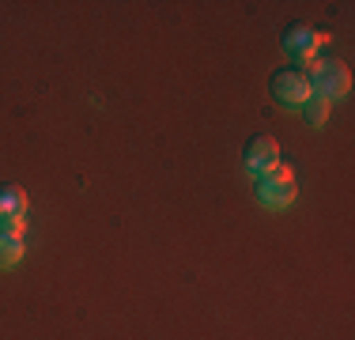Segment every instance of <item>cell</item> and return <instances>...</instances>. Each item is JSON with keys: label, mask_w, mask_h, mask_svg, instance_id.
Instances as JSON below:
<instances>
[{"label": "cell", "mask_w": 355, "mask_h": 340, "mask_svg": "<svg viewBox=\"0 0 355 340\" xmlns=\"http://www.w3.org/2000/svg\"><path fill=\"white\" fill-rule=\"evenodd\" d=\"M329 110H333V106H329L325 99L310 95V99H306V106H302L299 114H302V117H306V121H310V129H321V125L329 121Z\"/></svg>", "instance_id": "cell-8"}, {"label": "cell", "mask_w": 355, "mask_h": 340, "mask_svg": "<svg viewBox=\"0 0 355 340\" xmlns=\"http://www.w3.org/2000/svg\"><path fill=\"white\" fill-rule=\"evenodd\" d=\"M12 216H27V193L19 185H0V219H12Z\"/></svg>", "instance_id": "cell-6"}, {"label": "cell", "mask_w": 355, "mask_h": 340, "mask_svg": "<svg viewBox=\"0 0 355 340\" xmlns=\"http://www.w3.org/2000/svg\"><path fill=\"white\" fill-rule=\"evenodd\" d=\"M299 72L310 80V91H314L318 99H325L329 106H333V102H344L352 95V72H348V65L336 61V57H314V61L302 65Z\"/></svg>", "instance_id": "cell-1"}, {"label": "cell", "mask_w": 355, "mask_h": 340, "mask_svg": "<svg viewBox=\"0 0 355 340\" xmlns=\"http://www.w3.org/2000/svg\"><path fill=\"white\" fill-rule=\"evenodd\" d=\"M27 253V242L19 235H4L0 231V269H15Z\"/></svg>", "instance_id": "cell-7"}, {"label": "cell", "mask_w": 355, "mask_h": 340, "mask_svg": "<svg viewBox=\"0 0 355 340\" xmlns=\"http://www.w3.org/2000/svg\"><path fill=\"white\" fill-rule=\"evenodd\" d=\"M268 91H272L276 106L291 110V114H299V110L306 106V99L314 95V91H310V80L299 72V68H280V72H272Z\"/></svg>", "instance_id": "cell-3"}, {"label": "cell", "mask_w": 355, "mask_h": 340, "mask_svg": "<svg viewBox=\"0 0 355 340\" xmlns=\"http://www.w3.org/2000/svg\"><path fill=\"white\" fill-rule=\"evenodd\" d=\"M280 163V140L276 136H253V140L242 148V167H246V174L257 182L265 170H272Z\"/></svg>", "instance_id": "cell-5"}, {"label": "cell", "mask_w": 355, "mask_h": 340, "mask_svg": "<svg viewBox=\"0 0 355 340\" xmlns=\"http://www.w3.org/2000/svg\"><path fill=\"white\" fill-rule=\"evenodd\" d=\"M295 197H299V182H295V170L287 163H276L272 170L257 178V204L268 212H284L291 208Z\"/></svg>", "instance_id": "cell-2"}, {"label": "cell", "mask_w": 355, "mask_h": 340, "mask_svg": "<svg viewBox=\"0 0 355 340\" xmlns=\"http://www.w3.org/2000/svg\"><path fill=\"white\" fill-rule=\"evenodd\" d=\"M0 231L4 235H27V219H19V216H12V219H0Z\"/></svg>", "instance_id": "cell-9"}, {"label": "cell", "mask_w": 355, "mask_h": 340, "mask_svg": "<svg viewBox=\"0 0 355 340\" xmlns=\"http://www.w3.org/2000/svg\"><path fill=\"white\" fill-rule=\"evenodd\" d=\"M325 46H329V34L318 31V27H306V23H295V27L284 31V53L299 68L306 61H314V57H321Z\"/></svg>", "instance_id": "cell-4"}]
</instances>
